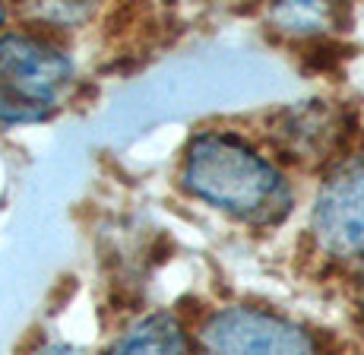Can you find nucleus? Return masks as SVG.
<instances>
[{
    "mask_svg": "<svg viewBox=\"0 0 364 355\" xmlns=\"http://www.w3.org/2000/svg\"><path fill=\"white\" fill-rule=\"evenodd\" d=\"M32 355H86V352L76 349V346H67V343H48V346H41V349H35Z\"/></svg>",
    "mask_w": 364,
    "mask_h": 355,
    "instance_id": "obj_6",
    "label": "nucleus"
},
{
    "mask_svg": "<svg viewBox=\"0 0 364 355\" xmlns=\"http://www.w3.org/2000/svg\"><path fill=\"white\" fill-rule=\"evenodd\" d=\"M203 355H311L301 327L254 308L219 311L200 330Z\"/></svg>",
    "mask_w": 364,
    "mask_h": 355,
    "instance_id": "obj_3",
    "label": "nucleus"
},
{
    "mask_svg": "<svg viewBox=\"0 0 364 355\" xmlns=\"http://www.w3.org/2000/svg\"><path fill=\"white\" fill-rule=\"evenodd\" d=\"M314 232L336 254H364V156L346 162L323 184L314 206Z\"/></svg>",
    "mask_w": 364,
    "mask_h": 355,
    "instance_id": "obj_4",
    "label": "nucleus"
},
{
    "mask_svg": "<svg viewBox=\"0 0 364 355\" xmlns=\"http://www.w3.org/2000/svg\"><path fill=\"white\" fill-rule=\"evenodd\" d=\"M184 187L219 210L272 222L289 210L282 175L228 134H200L184 159Z\"/></svg>",
    "mask_w": 364,
    "mask_h": 355,
    "instance_id": "obj_1",
    "label": "nucleus"
},
{
    "mask_svg": "<svg viewBox=\"0 0 364 355\" xmlns=\"http://www.w3.org/2000/svg\"><path fill=\"white\" fill-rule=\"evenodd\" d=\"M111 355H184V330L174 314H152L124 333Z\"/></svg>",
    "mask_w": 364,
    "mask_h": 355,
    "instance_id": "obj_5",
    "label": "nucleus"
},
{
    "mask_svg": "<svg viewBox=\"0 0 364 355\" xmlns=\"http://www.w3.org/2000/svg\"><path fill=\"white\" fill-rule=\"evenodd\" d=\"M70 80V60L38 36L0 38V124L38 121Z\"/></svg>",
    "mask_w": 364,
    "mask_h": 355,
    "instance_id": "obj_2",
    "label": "nucleus"
},
{
    "mask_svg": "<svg viewBox=\"0 0 364 355\" xmlns=\"http://www.w3.org/2000/svg\"><path fill=\"white\" fill-rule=\"evenodd\" d=\"M0 19H4V10H0Z\"/></svg>",
    "mask_w": 364,
    "mask_h": 355,
    "instance_id": "obj_7",
    "label": "nucleus"
}]
</instances>
